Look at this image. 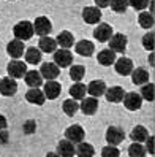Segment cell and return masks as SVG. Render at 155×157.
I'll return each instance as SVG.
<instances>
[{"label":"cell","mask_w":155,"mask_h":157,"mask_svg":"<svg viewBox=\"0 0 155 157\" xmlns=\"http://www.w3.org/2000/svg\"><path fill=\"white\" fill-rule=\"evenodd\" d=\"M94 49H95V46L92 41H89V40H81L76 43L75 46V51L79 54V56H84V57H90L94 54Z\"/></svg>","instance_id":"cell-16"},{"label":"cell","mask_w":155,"mask_h":157,"mask_svg":"<svg viewBox=\"0 0 155 157\" xmlns=\"http://www.w3.org/2000/svg\"><path fill=\"white\" fill-rule=\"evenodd\" d=\"M22 130H24V133H27V135H32V133L36 130V122L33 121V119L25 121V122H24V127H22Z\"/></svg>","instance_id":"cell-39"},{"label":"cell","mask_w":155,"mask_h":157,"mask_svg":"<svg viewBox=\"0 0 155 157\" xmlns=\"http://www.w3.org/2000/svg\"><path fill=\"white\" fill-rule=\"evenodd\" d=\"M146 147L139 143H133L128 146V155L130 157H146Z\"/></svg>","instance_id":"cell-33"},{"label":"cell","mask_w":155,"mask_h":157,"mask_svg":"<svg viewBox=\"0 0 155 157\" xmlns=\"http://www.w3.org/2000/svg\"><path fill=\"white\" fill-rule=\"evenodd\" d=\"M83 19L87 24H98L101 19V10L97 6H86L83 10Z\"/></svg>","instance_id":"cell-12"},{"label":"cell","mask_w":155,"mask_h":157,"mask_svg":"<svg viewBox=\"0 0 155 157\" xmlns=\"http://www.w3.org/2000/svg\"><path fill=\"white\" fill-rule=\"evenodd\" d=\"M139 25L144 27V29H150L153 27V14L152 13H147V11H142L139 14Z\"/></svg>","instance_id":"cell-34"},{"label":"cell","mask_w":155,"mask_h":157,"mask_svg":"<svg viewBox=\"0 0 155 157\" xmlns=\"http://www.w3.org/2000/svg\"><path fill=\"white\" fill-rule=\"evenodd\" d=\"M142 46L149 51L153 49V32H149L142 36Z\"/></svg>","instance_id":"cell-38"},{"label":"cell","mask_w":155,"mask_h":157,"mask_svg":"<svg viewBox=\"0 0 155 157\" xmlns=\"http://www.w3.org/2000/svg\"><path fill=\"white\" fill-rule=\"evenodd\" d=\"M94 36L95 40H98L100 43H105V41H109L113 36V27L109 24H105V22H100L95 30H94Z\"/></svg>","instance_id":"cell-8"},{"label":"cell","mask_w":155,"mask_h":157,"mask_svg":"<svg viewBox=\"0 0 155 157\" xmlns=\"http://www.w3.org/2000/svg\"><path fill=\"white\" fill-rule=\"evenodd\" d=\"M13 33H14V36H16L14 40L27 41V40H30L32 35H33V25H32V22H29V21H21V22H17V24L14 25Z\"/></svg>","instance_id":"cell-1"},{"label":"cell","mask_w":155,"mask_h":157,"mask_svg":"<svg viewBox=\"0 0 155 157\" xmlns=\"http://www.w3.org/2000/svg\"><path fill=\"white\" fill-rule=\"evenodd\" d=\"M75 152L78 154V157H94L95 149L90 143H79L78 147H75Z\"/></svg>","instance_id":"cell-28"},{"label":"cell","mask_w":155,"mask_h":157,"mask_svg":"<svg viewBox=\"0 0 155 157\" xmlns=\"http://www.w3.org/2000/svg\"><path fill=\"white\" fill-rule=\"evenodd\" d=\"M141 98L147 100V101H153V84L152 82H146L141 87Z\"/></svg>","instance_id":"cell-35"},{"label":"cell","mask_w":155,"mask_h":157,"mask_svg":"<svg viewBox=\"0 0 155 157\" xmlns=\"http://www.w3.org/2000/svg\"><path fill=\"white\" fill-rule=\"evenodd\" d=\"M149 62H150V65H153V54H150V56H149Z\"/></svg>","instance_id":"cell-46"},{"label":"cell","mask_w":155,"mask_h":157,"mask_svg":"<svg viewBox=\"0 0 155 157\" xmlns=\"http://www.w3.org/2000/svg\"><path fill=\"white\" fill-rule=\"evenodd\" d=\"M128 5L133 6L135 10H144V8L149 5V2H147V0H138V2H136V0H130Z\"/></svg>","instance_id":"cell-40"},{"label":"cell","mask_w":155,"mask_h":157,"mask_svg":"<svg viewBox=\"0 0 155 157\" xmlns=\"http://www.w3.org/2000/svg\"><path fill=\"white\" fill-rule=\"evenodd\" d=\"M125 138V132L122 130L120 127H116V125H111L106 130V141L109 146H117L124 141Z\"/></svg>","instance_id":"cell-5"},{"label":"cell","mask_w":155,"mask_h":157,"mask_svg":"<svg viewBox=\"0 0 155 157\" xmlns=\"http://www.w3.org/2000/svg\"><path fill=\"white\" fill-rule=\"evenodd\" d=\"M40 75H41V78L48 79V81H54L60 75V68L54 62H44V63H41Z\"/></svg>","instance_id":"cell-7"},{"label":"cell","mask_w":155,"mask_h":157,"mask_svg":"<svg viewBox=\"0 0 155 157\" xmlns=\"http://www.w3.org/2000/svg\"><path fill=\"white\" fill-rule=\"evenodd\" d=\"M25 98L32 105H43L44 101H46V97H44L43 90L40 87L38 89H29V90H27V94H25Z\"/></svg>","instance_id":"cell-17"},{"label":"cell","mask_w":155,"mask_h":157,"mask_svg":"<svg viewBox=\"0 0 155 157\" xmlns=\"http://www.w3.org/2000/svg\"><path fill=\"white\" fill-rule=\"evenodd\" d=\"M60 90H62V87H60V84H59L57 81H48L46 84H44L43 94H44V97H46V98L54 100V98H57L60 95Z\"/></svg>","instance_id":"cell-19"},{"label":"cell","mask_w":155,"mask_h":157,"mask_svg":"<svg viewBox=\"0 0 155 157\" xmlns=\"http://www.w3.org/2000/svg\"><path fill=\"white\" fill-rule=\"evenodd\" d=\"M86 90L90 94L92 98H97V97L105 94L106 84H105V81H101V79H94V81L89 82V86H86Z\"/></svg>","instance_id":"cell-14"},{"label":"cell","mask_w":155,"mask_h":157,"mask_svg":"<svg viewBox=\"0 0 155 157\" xmlns=\"http://www.w3.org/2000/svg\"><path fill=\"white\" fill-rule=\"evenodd\" d=\"M120 155V152H119V149H117L116 146H105L103 149H101V157H119Z\"/></svg>","instance_id":"cell-37"},{"label":"cell","mask_w":155,"mask_h":157,"mask_svg":"<svg viewBox=\"0 0 155 157\" xmlns=\"http://www.w3.org/2000/svg\"><path fill=\"white\" fill-rule=\"evenodd\" d=\"M46 157H59V155H57V152H48Z\"/></svg>","instance_id":"cell-45"},{"label":"cell","mask_w":155,"mask_h":157,"mask_svg":"<svg viewBox=\"0 0 155 157\" xmlns=\"http://www.w3.org/2000/svg\"><path fill=\"white\" fill-rule=\"evenodd\" d=\"M6 52L10 54L13 59H19L24 54V43L19 40H11L6 44Z\"/></svg>","instance_id":"cell-20"},{"label":"cell","mask_w":155,"mask_h":157,"mask_svg":"<svg viewBox=\"0 0 155 157\" xmlns=\"http://www.w3.org/2000/svg\"><path fill=\"white\" fill-rule=\"evenodd\" d=\"M144 147H146V152H150V155L153 154V136H147Z\"/></svg>","instance_id":"cell-41"},{"label":"cell","mask_w":155,"mask_h":157,"mask_svg":"<svg viewBox=\"0 0 155 157\" xmlns=\"http://www.w3.org/2000/svg\"><path fill=\"white\" fill-rule=\"evenodd\" d=\"M114 67L119 75L127 76V75H131V71H133V62L128 57H120L114 62Z\"/></svg>","instance_id":"cell-13"},{"label":"cell","mask_w":155,"mask_h":157,"mask_svg":"<svg viewBox=\"0 0 155 157\" xmlns=\"http://www.w3.org/2000/svg\"><path fill=\"white\" fill-rule=\"evenodd\" d=\"M17 92V82L10 78V76H6V78H2L0 79V94L5 95V97H11L14 95Z\"/></svg>","instance_id":"cell-11"},{"label":"cell","mask_w":155,"mask_h":157,"mask_svg":"<svg viewBox=\"0 0 155 157\" xmlns=\"http://www.w3.org/2000/svg\"><path fill=\"white\" fill-rule=\"evenodd\" d=\"M147 136H149V132H147V128L142 127V125H136L130 133V138L133 140V143H139V144L147 140Z\"/></svg>","instance_id":"cell-27"},{"label":"cell","mask_w":155,"mask_h":157,"mask_svg":"<svg viewBox=\"0 0 155 157\" xmlns=\"http://www.w3.org/2000/svg\"><path fill=\"white\" fill-rule=\"evenodd\" d=\"M25 60L29 63H40L41 62V52L38 48H27L25 51Z\"/></svg>","instance_id":"cell-30"},{"label":"cell","mask_w":155,"mask_h":157,"mask_svg":"<svg viewBox=\"0 0 155 157\" xmlns=\"http://www.w3.org/2000/svg\"><path fill=\"white\" fill-rule=\"evenodd\" d=\"M122 101H124L125 108L130 109V111H136V109H139L141 105H142V98L138 92H128V94H125Z\"/></svg>","instance_id":"cell-10"},{"label":"cell","mask_w":155,"mask_h":157,"mask_svg":"<svg viewBox=\"0 0 155 157\" xmlns=\"http://www.w3.org/2000/svg\"><path fill=\"white\" fill-rule=\"evenodd\" d=\"M32 25H33V33L40 35V36H48L51 33V30H52V24H51V21L48 19L46 16L36 17Z\"/></svg>","instance_id":"cell-2"},{"label":"cell","mask_w":155,"mask_h":157,"mask_svg":"<svg viewBox=\"0 0 155 157\" xmlns=\"http://www.w3.org/2000/svg\"><path fill=\"white\" fill-rule=\"evenodd\" d=\"M79 108H81V111H83L86 116H92V114H95V111L98 109V100L97 98H92V97L83 98Z\"/></svg>","instance_id":"cell-18"},{"label":"cell","mask_w":155,"mask_h":157,"mask_svg":"<svg viewBox=\"0 0 155 157\" xmlns=\"http://www.w3.org/2000/svg\"><path fill=\"white\" fill-rule=\"evenodd\" d=\"M71 62H73V54L70 52V49H56V52H54V63L59 68L70 67Z\"/></svg>","instance_id":"cell-6"},{"label":"cell","mask_w":155,"mask_h":157,"mask_svg":"<svg viewBox=\"0 0 155 157\" xmlns=\"http://www.w3.org/2000/svg\"><path fill=\"white\" fill-rule=\"evenodd\" d=\"M150 157H152V155H150Z\"/></svg>","instance_id":"cell-47"},{"label":"cell","mask_w":155,"mask_h":157,"mask_svg":"<svg viewBox=\"0 0 155 157\" xmlns=\"http://www.w3.org/2000/svg\"><path fill=\"white\" fill-rule=\"evenodd\" d=\"M56 48H57V43L54 38L51 36H41L40 38V43H38V49L40 52H56Z\"/></svg>","instance_id":"cell-25"},{"label":"cell","mask_w":155,"mask_h":157,"mask_svg":"<svg viewBox=\"0 0 155 157\" xmlns=\"http://www.w3.org/2000/svg\"><path fill=\"white\" fill-rule=\"evenodd\" d=\"M131 81L135 82V84H138V86H144L146 82L149 81V73L146 68H135L131 71Z\"/></svg>","instance_id":"cell-26"},{"label":"cell","mask_w":155,"mask_h":157,"mask_svg":"<svg viewBox=\"0 0 155 157\" xmlns=\"http://www.w3.org/2000/svg\"><path fill=\"white\" fill-rule=\"evenodd\" d=\"M6 70H8V75H10V78H13V79L16 81V79L25 76L27 65H25V62H22V60H11L10 63H8Z\"/></svg>","instance_id":"cell-3"},{"label":"cell","mask_w":155,"mask_h":157,"mask_svg":"<svg viewBox=\"0 0 155 157\" xmlns=\"http://www.w3.org/2000/svg\"><path fill=\"white\" fill-rule=\"evenodd\" d=\"M97 6H106V5H109V2H100V0H97Z\"/></svg>","instance_id":"cell-44"},{"label":"cell","mask_w":155,"mask_h":157,"mask_svg":"<svg viewBox=\"0 0 155 157\" xmlns=\"http://www.w3.org/2000/svg\"><path fill=\"white\" fill-rule=\"evenodd\" d=\"M56 43L60 46V49H68V48H71V46L75 44V38H73L71 32H68V30H62V32L57 35Z\"/></svg>","instance_id":"cell-21"},{"label":"cell","mask_w":155,"mask_h":157,"mask_svg":"<svg viewBox=\"0 0 155 157\" xmlns=\"http://www.w3.org/2000/svg\"><path fill=\"white\" fill-rule=\"evenodd\" d=\"M8 132L6 130H0V144H6L8 143Z\"/></svg>","instance_id":"cell-42"},{"label":"cell","mask_w":155,"mask_h":157,"mask_svg":"<svg viewBox=\"0 0 155 157\" xmlns=\"http://www.w3.org/2000/svg\"><path fill=\"white\" fill-rule=\"evenodd\" d=\"M111 8L116 11V13H124L127 10V6H128V2H125V0H113V2H109Z\"/></svg>","instance_id":"cell-36"},{"label":"cell","mask_w":155,"mask_h":157,"mask_svg":"<svg viewBox=\"0 0 155 157\" xmlns=\"http://www.w3.org/2000/svg\"><path fill=\"white\" fill-rule=\"evenodd\" d=\"M24 78H25L27 86H30V89H38V86H41V82H43V78L40 75V71H36V70L27 71Z\"/></svg>","instance_id":"cell-24"},{"label":"cell","mask_w":155,"mask_h":157,"mask_svg":"<svg viewBox=\"0 0 155 157\" xmlns=\"http://www.w3.org/2000/svg\"><path fill=\"white\" fill-rule=\"evenodd\" d=\"M105 95H106V100L111 101V103H120L125 97V90L120 86H113L105 90Z\"/></svg>","instance_id":"cell-15"},{"label":"cell","mask_w":155,"mask_h":157,"mask_svg":"<svg viewBox=\"0 0 155 157\" xmlns=\"http://www.w3.org/2000/svg\"><path fill=\"white\" fill-rule=\"evenodd\" d=\"M84 75H86V68L83 65H73L70 68V78L75 82H79L81 79L84 78Z\"/></svg>","instance_id":"cell-32"},{"label":"cell","mask_w":155,"mask_h":157,"mask_svg":"<svg viewBox=\"0 0 155 157\" xmlns=\"http://www.w3.org/2000/svg\"><path fill=\"white\" fill-rule=\"evenodd\" d=\"M57 155L59 157H73L75 155V144L68 140H62L57 144Z\"/></svg>","instance_id":"cell-22"},{"label":"cell","mask_w":155,"mask_h":157,"mask_svg":"<svg viewBox=\"0 0 155 157\" xmlns=\"http://www.w3.org/2000/svg\"><path fill=\"white\" fill-rule=\"evenodd\" d=\"M127 43H128V40H127V36L124 33H116L109 40V49L113 52H125Z\"/></svg>","instance_id":"cell-9"},{"label":"cell","mask_w":155,"mask_h":157,"mask_svg":"<svg viewBox=\"0 0 155 157\" xmlns=\"http://www.w3.org/2000/svg\"><path fill=\"white\" fill-rule=\"evenodd\" d=\"M78 109H79V105H78V101H76V100L67 98L65 101H63V111H65L67 116H75Z\"/></svg>","instance_id":"cell-31"},{"label":"cell","mask_w":155,"mask_h":157,"mask_svg":"<svg viewBox=\"0 0 155 157\" xmlns=\"http://www.w3.org/2000/svg\"><path fill=\"white\" fill-rule=\"evenodd\" d=\"M97 60H98L100 65L109 67V65H113V63L116 62V52H113L111 49H103V51L98 52Z\"/></svg>","instance_id":"cell-23"},{"label":"cell","mask_w":155,"mask_h":157,"mask_svg":"<svg viewBox=\"0 0 155 157\" xmlns=\"http://www.w3.org/2000/svg\"><path fill=\"white\" fill-rule=\"evenodd\" d=\"M84 136H86V132H84V128L81 127V125H78V124H75V125H70L67 130H65V140H68L70 143H83V140H84Z\"/></svg>","instance_id":"cell-4"},{"label":"cell","mask_w":155,"mask_h":157,"mask_svg":"<svg viewBox=\"0 0 155 157\" xmlns=\"http://www.w3.org/2000/svg\"><path fill=\"white\" fill-rule=\"evenodd\" d=\"M6 125H8V122H6V117H5L3 114H0V130H5Z\"/></svg>","instance_id":"cell-43"},{"label":"cell","mask_w":155,"mask_h":157,"mask_svg":"<svg viewBox=\"0 0 155 157\" xmlns=\"http://www.w3.org/2000/svg\"><path fill=\"white\" fill-rule=\"evenodd\" d=\"M86 84L83 82H75L71 87H70V95L73 97V100H79V98H84L86 97Z\"/></svg>","instance_id":"cell-29"}]
</instances>
